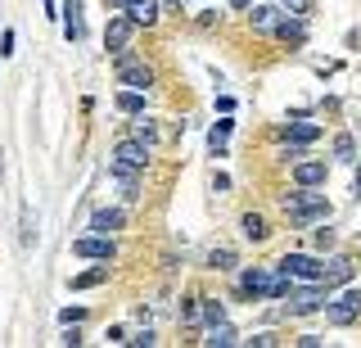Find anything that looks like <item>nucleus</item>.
<instances>
[{"label": "nucleus", "instance_id": "nucleus-5", "mask_svg": "<svg viewBox=\"0 0 361 348\" xmlns=\"http://www.w3.org/2000/svg\"><path fill=\"white\" fill-rule=\"evenodd\" d=\"M131 37H135V18L131 14H113L109 28H104V50L109 54H127L131 50Z\"/></svg>", "mask_w": 361, "mask_h": 348}, {"label": "nucleus", "instance_id": "nucleus-17", "mask_svg": "<svg viewBox=\"0 0 361 348\" xmlns=\"http://www.w3.org/2000/svg\"><path fill=\"white\" fill-rule=\"evenodd\" d=\"M82 5H77V0H68V9H63V37L68 41H82Z\"/></svg>", "mask_w": 361, "mask_h": 348}, {"label": "nucleus", "instance_id": "nucleus-31", "mask_svg": "<svg viewBox=\"0 0 361 348\" xmlns=\"http://www.w3.org/2000/svg\"><path fill=\"white\" fill-rule=\"evenodd\" d=\"M109 5H122V9H127V5H131V0H109Z\"/></svg>", "mask_w": 361, "mask_h": 348}, {"label": "nucleus", "instance_id": "nucleus-9", "mask_svg": "<svg viewBox=\"0 0 361 348\" xmlns=\"http://www.w3.org/2000/svg\"><path fill=\"white\" fill-rule=\"evenodd\" d=\"M293 181L307 186V190L325 186V163H321V159H298V163H293Z\"/></svg>", "mask_w": 361, "mask_h": 348}, {"label": "nucleus", "instance_id": "nucleus-27", "mask_svg": "<svg viewBox=\"0 0 361 348\" xmlns=\"http://www.w3.org/2000/svg\"><path fill=\"white\" fill-rule=\"evenodd\" d=\"M312 244H316V249H334V231H330V227H321V231L312 235Z\"/></svg>", "mask_w": 361, "mask_h": 348}, {"label": "nucleus", "instance_id": "nucleus-11", "mask_svg": "<svg viewBox=\"0 0 361 348\" xmlns=\"http://www.w3.org/2000/svg\"><path fill=\"white\" fill-rule=\"evenodd\" d=\"M127 14L135 18V28H154V23H158V14H163V0H131Z\"/></svg>", "mask_w": 361, "mask_h": 348}, {"label": "nucleus", "instance_id": "nucleus-22", "mask_svg": "<svg viewBox=\"0 0 361 348\" xmlns=\"http://www.w3.org/2000/svg\"><path fill=\"white\" fill-rule=\"evenodd\" d=\"M208 267H212V272H235V267H240V253H235V249H212Z\"/></svg>", "mask_w": 361, "mask_h": 348}, {"label": "nucleus", "instance_id": "nucleus-23", "mask_svg": "<svg viewBox=\"0 0 361 348\" xmlns=\"http://www.w3.org/2000/svg\"><path fill=\"white\" fill-rule=\"evenodd\" d=\"M118 109L122 114H145V91H135V86L118 91Z\"/></svg>", "mask_w": 361, "mask_h": 348}, {"label": "nucleus", "instance_id": "nucleus-16", "mask_svg": "<svg viewBox=\"0 0 361 348\" xmlns=\"http://www.w3.org/2000/svg\"><path fill=\"white\" fill-rule=\"evenodd\" d=\"M316 136H321V127H316V122H289V127H285V140L289 145H312Z\"/></svg>", "mask_w": 361, "mask_h": 348}, {"label": "nucleus", "instance_id": "nucleus-20", "mask_svg": "<svg viewBox=\"0 0 361 348\" xmlns=\"http://www.w3.org/2000/svg\"><path fill=\"white\" fill-rule=\"evenodd\" d=\"M203 344H208V348H231V344H240V335L221 321V325H208V340H203Z\"/></svg>", "mask_w": 361, "mask_h": 348}, {"label": "nucleus", "instance_id": "nucleus-3", "mask_svg": "<svg viewBox=\"0 0 361 348\" xmlns=\"http://www.w3.org/2000/svg\"><path fill=\"white\" fill-rule=\"evenodd\" d=\"M276 272L293 276V280H307V285H321V280H325V263H316V258H307V253H285L276 263Z\"/></svg>", "mask_w": 361, "mask_h": 348}, {"label": "nucleus", "instance_id": "nucleus-28", "mask_svg": "<svg viewBox=\"0 0 361 348\" xmlns=\"http://www.w3.org/2000/svg\"><path fill=\"white\" fill-rule=\"evenodd\" d=\"M82 317H86V308H63V312H59V321H63V325H77Z\"/></svg>", "mask_w": 361, "mask_h": 348}, {"label": "nucleus", "instance_id": "nucleus-4", "mask_svg": "<svg viewBox=\"0 0 361 348\" xmlns=\"http://www.w3.org/2000/svg\"><path fill=\"white\" fill-rule=\"evenodd\" d=\"M325 321L330 325L361 321V289H348V294H338V299H325Z\"/></svg>", "mask_w": 361, "mask_h": 348}, {"label": "nucleus", "instance_id": "nucleus-12", "mask_svg": "<svg viewBox=\"0 0 361 348\" xmlns=\"http://www.w3.org/2000/svg\"><path fill=\"white\" fill-rule=\"evenodd\" d=\"M122 227H127V212H122V208H99L95 217H90V231H99V235H113Z\"/></svg>", "mask_w": 361, "mask_h": 348}, {"label": "nucleus", "instance_id": "nucleus-14", "mask_svg": "<svg viewBox=\"0 0 361 348\" xmlns=\"http://www.w3.org/2000/svg\"><path fill=\"white\" fill-rule=\"evenodd\" d=\"M343 280H353V263H348V258H330V263H325V280H321V285L330 289V285H343Z\"/></svg>", "mask_w": 361, "mask_h": 348}, {"label": "nucleus", "instance_id": "nucleus-32", "mask_svg": "<svg viewBox=\"0 0 361 348\" xmlns=\"http://www.w3.org/2000/svg\"><path fill=\"white\" fill-rule=\"evenodd\" d=\"M163 5H180V0H163Z\"/></svg>", "mask_w": 361, "mask_h": 348}, {"label": "nucleus", "instance_id": "nucleus-8", "mask_svg": "<svg viewBox=\"0 0 361 348\" xmlns=\"http://www.w3.org/2000/svg\"><path fill=\"white\" fill-rule=\"evenodd\" d=\"M73 253H77V258H95V263H113V258H118L113 240H109V235H99V231H90V235H82V240H73Z\"/></svg>", "mask_w": 361, "mask_h": 348}, {"label": "nucleus", "instance_id": "nucleus-24", "mask_svg": "<svg viewBox=\"0 0 361 348\" xmlns=\"http://www.w3.org/2000/svg\"><path fill=\"white\" fill-rule=\"evenodd\" d=\"M131 136H135V140H145V145H154V140H158V127H154L149 118H140V122L131 127Z\"/></svg>", "mask_w": 361, "mask_h": 348}, {"label": "nucleus", "instance_id": "nucleus-26", "mask_svg": "<svg viewBox=\"0 0 361 348\" xmlns=\"http://www.w3.org/2000/svg\"><path fill=\"white\" fill-rule=\"evenodd\" d=\"M334 154H338V159H353V154H357L353 136H338V140H334Z\"/></svg>", "mask_w": 361, "mask_h": 348}, {"label": "nucleus", "instance_id": "nucleus-7", "mask_svg": "<svg viewBox=\"0 0 361 348\" xmlns=\"http://www.w3.org/2000/svg\"><path fill=\"white\" fill-rule=\"evenodd\" d=\"M325 299H330V289H325V285H316V289H298V294L289 289L285 317H307V312H325Z\"/></svg>", "mask_w": 361, "mask_h": 348}, {"label": "nucleus", "instance_id": "nucleus-18", "mask_svg": "<svg viewBox=\"0 0 361 348\" xmlns=\"http://www.w3.org/2000/svg\"><path fill=\"white\" fill-rule=\"evenodd\" d=\"M271 32H276L280 41H302V37H307V28H302V18H298V14H293V18H280V23L271 28Z\"/></svg>", "mask_w": 361, "mask_h": 348}, {"label": "nucleus", "instance_id": "nucleus-2", "mask_svg": "<svg viewBox=\"0 0 361 348\" xmlns=\"http://www.w3.org/2000/svg\"><path fill=\"white\" fill-rule=\"evenodd\" d=\"M280 208H285L293 222H321L325 212H330V204H325V195H312L307 186H302L298 195H285V199H280Z\"/></svg>", "mask_w": 361, "mask_h": 348}, {"label": "nucleus", "instance_id": "nucleus-30", "mask_svg": "<svg viewBox=\"0 0 361 348\" xmlns=\"http://www.w3.org/2000/svg\"><path fill=\"white\" fill-rule=\"evenodd\" d=\"M307 9V0H285V14H302Z\"/></svg>", "mask_w": 361, "mask_h": 348}, {"label": "nucleus", "instance_id": "nucleus-21", "mask_svg": "<svg viewBox=\"0 0 361 348\" xmlns=\"http://www.w3.org/2000/svg\"><path fill=\"white\" fill-rule=\"evenodd\" d=\"M231 127H235V122L221 118V122H212V131H208V150L217 154V159H221V150H226V136H231Z\"/></svg>", "mask_w": 361, "mask_h": 348}, {"label": "nucleus", "instance_id": "nucleus-1", "mask_svg": "<svg viewBox=\"0 0 361 348\" xmlns=\"http://www.w3.org/2000/svg\"><path fill=\"white\" fill-rule=\"evenodd\" d=\"M145 167H149V145H145V140L127 136V140H118V145H113L109 172H145Z\"/></svg>", "mask_w": 361, "mask_h": 348}, {"label": "nucleus", "instance_id": "nucleus-25", "mask_svg": "<svg viewBox=\"0 0 361 348\" xmlns=\"http://www.w3.org/2000/svg\"><path fill=\"white\" fill-rule=\"evenodd\" d=\"M203 321H208V325H221L226 321V308H221L217 299H203Z\"/></svg>", "mask_w": 361, "mask_h": 348}, {"label": "nucleus", "instance_id": "nucleus-6", "mask_svg": "<svg viewBox=\"0 0 361 348\" xmlns=\"http://www.w3.org/2000/svg\"><path fill=\"white\" fill-rule=\"evenodd\" d=\"M118 82L135 86V91H149L154 86V68L145 59H131V54H118Z\"/></svg>", "mask_w": 361, "mask_h": 348}, {"label": "nucleus", "instance_id": "nucleus-10", "mask_svg": "<svg viewBox=\"0 0 361 348\" xmlns=\"http://www.w3.org/2000/svg\"><path fill=\"white\" fill-rule=\"evenodd\" d=\"M276 276H280V272H267V267H248V272L240 276V285L248 289V294H271Z\"/></svg>", "mask_w": 361, "mask_h": 348}, {"label": "nucleus", "instance_id": "nucleus-15", "mask_svg": "<svg viewBox=\"0 0 361 348\" xmlns=\"http://www.w3.org/2000/svg\"><path fill=\"white\" fill-rule=\"evenodd\" d=\"M248 23H253L257 32H271L280 23V9L276 5H253V9H248Z\"/></svg>", "mask_w": 361, "mask_h": 348}, {"label": "nucleus", "instance_id": "nucleus-13", "mask_svg": "<svg viewBox=\"0 0 361 348\" xmlns=\"http://www.w3.org/2000/svg\"><path fill=\"white\" fill-rule=\"evenodd\" d=\"M240 231H244V240H253V244H262L267 235H271V227H267L262 212H244V217H240Z\"/></svg>", "mask_w": 361, "mask_h": 348}, {"label": "nucleus", "instance_id": "nucleus-19", "mask_svg": "<svg viewBox=\"0 0 361 348\" xmlns=\"http://www.w3.org/2000/svg\"><path fill=\"white\" fill-rule=\"evenodd\" d=\"M104 280H109V263L104 267H90V272H82V276H73L68 285H73V289H95V285H104Z\"/></svg>", "mask_w": 361, "mask_h": 348}, {"label": "nucleus", "instance_id": "nucleus-29", "mask_svg": "<svg viewBox=\"0 0 361 348\" xmlns=\"http://www.w3.org/2000/svg\"><path fill=\"white\" fill-rule=\"evenodd\" d=\"M127 344H135V348H149V344H158V335L154 330H140L135 340H127Z\"/></svg>", "mask_w": 361, "mask_h": 348}]
</instances>
